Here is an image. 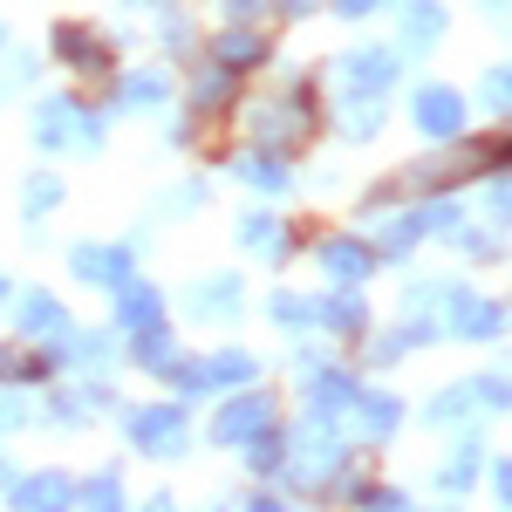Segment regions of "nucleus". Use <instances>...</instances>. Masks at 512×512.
I'll list each match as a JSON object with an SVG mask.
<instances>
[{
  "instance_id": "obj_23",
  "label": "nucleus",
  "mask_w": 512,
  "mask_h": 512,
  "mask_svg": "<svg viewBox=\"0 0 512 512\" xmlns=\"http://www.w3.org/2000/svg\"><path fill=\"white\" fill-rule=\"evenodd\" d=\"M253 465H260V472L280 465V437H260V444H253Z\"/></svg>"
},
{
  "instance_id": "obj_10",
  "label": "nucleus",
  "mask_w": 512,
  "mask_h": 512,
  "mask_svg": "<svg viewBox=\"0 0 512 512\" xmlns=\"http://www.w3.org/2000/svg\"><path fill=\"white\" fill-rule=\"evenodd\" d=\"M403 28H410V41H431L437 28H444V14H437V0H410V7H403Z\"/></svg>"
},
{
  "instance_id": "obj_12",
  "label": "nucleus",
  "mask_w": 512,
  "mask_h": 512,
  "mask_svg": "<svg viewBox=\"0 0 512 512\" xmlns=\"http://www.w3.org/2000/svg\"><path fill=\"white\" fill-rule=\"evenodd\" d=\"M123 321H130V328H151V321H158V294H151V287H130V294H123Z\"/></svg>"
},
{
  "instance_id": "obj_17",
  "label": "nucleus",
  "mask_w": 512,
  "mask_h": 512,
  "mask_svg": "<svg viewBox=\"0 0 512 512\" xmlns=\"http://www.w3.org/2000/svg\"><path fill=\"white\" fill-rule=\"evenodd\" d=\"M239 239H246V246L260 253V246H280V226H274V219H260V212H253V219L239 226Z\"/></svg>"
},
{
  "instance_id": "obj_11",
  "label": "nucleus",
  "mask_w": 512,
  "mask_h": 512,
  "mask_svg": "<svg viewBox=\"0 0 512 512\" xmlns=\"http://www.w3.org/2000/svg\"><path fill=\"white\" fill-rule=\"evenodd\" d=\"M21 308H28V328H35V335H62V308H55V301H48V294H28V301H21Z\"/></svg>"
},
{
  "instance_id": "obj_25",
  "label": "nucleus",
  "mask_w": 512,
  "mask_h": 512,
  "mask_svg": "<svg viewBox=\"0 0 512 512\" xmlns=\"http://www.w3.org/2000/svg\"><path fill=\"white\" fill-rule=\"evenodd\" d=\"M226 7H233V14H253V7H267V0H226Z\"/></svg>"
},
{
  "instance_id": "obj_13",
  "label": "nucleus",
  "mask_w": 512,
  "mask_h": 512,
  "mask_svg": "<svg viewBox=\"0 0 512 512\" xmlns=\"http://www.w3.org/2000/svg\"><path fill=\"white\" fill-rule=\"evenodd\" d=\"M239 178H246V185H267V192H280V185H287L280 158H246V164H239Z\"/></svg>"
},
{
  "instance_id": "obj_16",
  "label": "nucleus",
  "mask_w": 512,
  "mask_h": 512,
  "mask_svg": "<svg viewBox=\"0 0 512 512\" xmlns=\"http://www.w3.org/2000/svg\"><path fill=\"white\" fill-rule=\"evenodd\" d=\"M390 424H396V403H390V396H369V403H362V431H376V437H383Z\"/></svg>"
},
{
  "instance_id": "obj_2",
  "label": "nucleus",
  "mask_w": 512,
  "mask_h": 512,
  "mask_svg": "<svg viewBox=\"0 0 512 512\" xmlns=\"http://www.w3.org/2000/svg\"><path fill=\"white\" fill-rule=\"evenodd\" d=\"M417 123H424L431 137H458V130H465V103H458L451 89H424V96H417Z\"/></svg>"
},
{
  "instance_id": "obj_20",
  "label": "nucleus",
  "mask_w": 512,
  "mask_h": 512,
  "mask_svg": "<svg viewBox=\"0 0 512 512\" xmlns=\"http://www.w3.org/2000/svg\"><path fill=\"white\" fill-rule=\"evenodd\" d=\"M226 89H233V82H226V69H205V76H198V103L212 110V103H226Z\"/></svg>"
},
{
  "instance_id": "obj_5",
  "label": "nucleus",
  "mask_w": 512,
  "mask_h": 512,
  "mask_svg": "<svg viewBox=\"0 0 512 512\" xmlns=\"http://www.w3.org/2000/svg\"><path fill=\"white\" fill-rule=\"evenodd\" d=\"M76 274H82V280H103V287H123V280H130V253L82 246V253H76Z\"/></svg>"
},
{
  "instance_id": "obj_19",
  "label": "nucleus",
  "mask_w": 512,
  "mask_h": 512,
  "mask_svg": "<svg viewBox=\"0 0 512 512\" xmlns=\"http://www.w3.org/2000/svg\"><path fill=\"white\" fill-rule=\"evenodd\" d=\"M82 506H89V512H123V492L103 478V485H89V492H82Z\"/></svg>"
},
{
  "instance_id": "obj_6",
  "label": "nucleus",
  "mask_w": 512,
  "mask_h": 512,
  "mask_svg": "<svg viewBox=\"0 0 512 512\" xmlns=\"http://www.w3.org/2000/svg\"><path fill=\"white\" fill-rule=\"evenodd\" d=\"M14 499H21L28 512H62L69 499H76V492H69V478H55V472H48V478H28V485H21Z\"/></svg>"
},
{
  "instance_id": "obj_4",
  "label": "nucleus",
  "mask_w": 512,
  "mask_h": 512,
  "mask_svg": "<svg viewBox=\"0 0 512 512\" xmlns=\"http://www.w3.org/2000/svg\"><path fill=\"white\" fill-rule=\"evenodd\" d=\"M130 431H137V444H144V451H178V444H185L178 410H137V424H130Z\"/></svg>"
},
{
  "instance_id": "obj_9",
  "label": "nucleus",
  "mask_w": 512,
  "mask_h": 512,
  "mask_svg": "<svg viewBox=\"0 0 512 512\" xmlns=\"http://www.w3.org/2000/svg\"><path fill=\"white\" fill-rule=\"evenodd\" d=\"M41 137L48 144H76V103H41Z\"/></svg>"
},
{
  "instance_id": "obj_3",
  "label": "nucleus",
  "mask_w": 512,
  "mask_h": 512,
  "mask_svg": "<svg viewBox=\"0 0 512 512\" xmlns=\"http://www.w3.org/2000/svg\"><path fill=\"white\" fill-rule=\"evenodd\" d=\"M274 410H267V396H239V403H226V417L212 424V437H226V444H239V437H253L260 424H267Z\"/></svg>"
},
{
  "instance_id": "obj_1",
  "label": "nucleus",
  "mask_w": 512,
  "mask_h": 512,
  "mask_svg": "<svg viewBox=\"0 0 512 512\" xmlns=\"http://www.w3.org/2000/svg\"><path fill=\"white\" fill-rule=\"evenodd\" d=\"M253 130H260L267 144H294V137L308 130V103H301V96H287V103H260V110H253Z\"/></svg>"
},
{
  "instance_id": "obj_7",
  "label": "nucleus",
  "mask_w": 512,
  "mask_h": 512,
  "mask_svg": "<svg viewBox=\"0 0 512 512\" xmlns=\"http://www.w3.org/2000/svg\"><path fill=\"white\" fill-rule=\"evenodd\" d=\"M321 267L335 280H362V267H369V253L355 246V239H335V246H321Z\"/></svg>"
},
{
  "instance_id": "obj_22",
  "label": "nucleus",
  "mask_w": 512,
  "mask_h": 512,
  "mask_svg": "<svg viewBox=\"0 0 512 512\" xmlns=\"http://www.w3.org/2000/svg\"><path fill=\"white\" fill-rule=\"evenodd\" d=\"M55 198H62V192H55V178H35V185H28V212H41V205H55Z\"/></svg>"
},
{
  "instance_id": "obj_8",
  "label": "nucleus",
  "mask_w": 512,
  "mask_h": 512,
  "mask_svg": "<svg viewBox=\"0 0 512 512\" xmlns=\"http://www.w3.org/2000/svg\"><path fill=\"white\" fill-rule=\"evenodd\" d=\"M267 55V41L253 35V28H226V41H219V62L226 69H239V62H260Z\"/></svg>"
},
{
  "instance_id": "obj_24",
  "label": "nucleus",
  "mask_w": 512,
  "mask_h": 512,
  "mask_svg": "<svg viewBox=\"0 0 512 512\" xmlns=\"http://www.w3.org/2000/svg\"><path fill=\"white\" fill-rule=\"evenodd\" d=\"M342 14H369V7H383V0H335Z\"/></svg>"
},
{
  "instance_id": "obj_15",
  "label": "nucleus",
  "mask_w": 512,
  "mask_h": 512,
  "mask_svg": "<svg viewBox=\"0 0 512 512\" xmlns=\"http://www.w3.org/2000/svg\"><path fill=\"white\" fill-rule=\"evenodd\" d=\"M499 328V315L485 308V301H465V315H458V335H492Z\"/></svg>"
},
{
  "instance_id": "obj_18",
  "label": "nucleus",
  "mask_w": 512,
  "mask_h": 512,
  "mask_svg": "<svg viewBox=\"0 0 512 512\" xmlns=\"http://www.w3.org/2000/svg\"><path fill=\"white\" fill-rule=\"evenodd\" d=\"M328 328H362V301L355 294H335L328 301Z\"/></svg>"
},
{
  "instance_id": "obj_26",
  "label": "nucleus",
  "mask_w": 512,
  "mask_h": 512,
  "mask_svg": "<svg viewBox=\"0 0 512 512\" xmlns=\"http://www.w3.org/2000/svg\"><path fill=\"white\" fill-rule=\"evenodd\" d=\"M253 512H280V506H267V499H260V506H253Z\"/></svg>"
},
{
  "instance_id": "obj_27",
  "label": "nucleus",
  "mask_w": 512,
  "mask_h": 512,
  "mask_svg": "<svg viewBox=\"0 0 512 512\" xmlns=\"http://www.w3.org/2000/svg\"><path fill=\"white\" fill-rule=\"evenodd\" d=\"M280 7H308V0H280Z\"/></svg>"
},
{
  "instance_id": "obj_14",
  "label": "nucleus",
  "mask_w": 512,
  "mask_h": 512,
  "mask_svg": "<svg viewBox=\"0 0 512 512\" xmlns=\"http://www.w3.org/2000/svg\"><path fill=\"white\" fill-rule=\"evenodd\" d=\"M144 369H178V355H171V335H164V328L144 335Z\"/></svg>"
},
{
  "instance_id": "obj_21",
  "label": "nucleus",
  "mask_w": 512,
  "mask_h": 512,
  "mask_svg": "<svg viewBox=\"0 0 512 512\" xmlns=\"http://www.w3.org/2000/svg\"><path fill=\"white\" fill-rule=\"evenodd\" d=\"M164 89H171L164 76H130V103H158Z\"/></svg>"
}]
</instances>
